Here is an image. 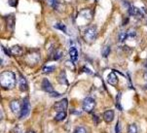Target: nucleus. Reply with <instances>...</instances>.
I'll return each mask as SVG.
<instances>
[{
    "instance_id": "a878e982",
    "label": "nucleus",
    "mask_w": 147,
    "mask_h": 133,
    "mask_svg": "<svg viewBox=\"0 0 147 133\" xmlns=\"http://www.w3.org/2000/svg\"><path fill=\"white\" fill-rule=\"evenodd\" d=\"M48 3L51 7H53L54 9H57V7H58V3L59 1L58 0H48Z\"/></svg>"
},
{
    "instance_id": "412c9836",
    "label": "nucleus",
    "mask_w": 147,
    "mask_h": 133,
    "mask_svg": "<svg viewBox=\"0 0 147 133\" xmlns=\"http://www.w3.org/2000/svg\"><path fill=\"white\" fill-rule=\"evenodd\" d=\"M55 26H56V28H58V29H59V30H61V31H63L64 33H67V29H66V26L64 25V23H58Z\"/></svg>"
},
{
    "instance_id": "aec40b11",
    "label": "nucleus",
    "mask_w": 147,
    "mask_h": 133,
    "mask_svg": "<svg viewBox=\"0 0 147 133\" xmlns=\"http://www.w3.org/2000/svg\"><path fill=\"white\" fill-rule=\"evenodd\" d=\"M59 82L61 84H64V85H68V82H67V80H66V75L64 71H63V72L61 73V75H59Z\"/></svg>"
},
{
    "instance_id": "9d476101",
    "label": "nucleus",
    "mask_w": 147,
    "mask_h": 133,
    "mask_svg": "<svg viewBox=\"0 0 147 133\" xmlns=\"http://www.w3.org/2000/svg\"><path fill=\"white\" fill-rule=\"evenodd\" d=\"M129 14L131 15V16H134L136 17V18H141V16H142V13L140 12V10L138 8H136V7L134 6H129Z\"/></svg>"
},
{
    "instance_id": "cd10ccee",
    "label": "nucleus",
    "mask_w": 147,
    "mask_h": 133,
    "mask_svg": "<svg viewBox=\"0 0 147 133\" xmlns=\"http://www.w3.org/2000/svg\"><path fill=\"white\" fill-rule=\"evenodd\" d=\"M127 34H128V38H134V37H136V31L133 30V29H129V30L127 31Z\"/></svg>"
},
{
    "instance_id": "f257e3e1",
    "label": "nucleus",
    "mask_w": 147,
    "mask_h": 133,
    "mask_svg": "<svg viewBox=\"0 0 147 133\" xmlns=\"http://www.w3.org/2000/svg\"><path fill=\"white\" fill-rule=\"evenodd\" d=\"M0 83L5 90H11L16 85V76L11 71H5L0 76Z\"/></svg>"
},
{
    "instance_id": "ddd939ff",
    "label": "nucleus",
    "mask_w": 147,
    "mask_h": 133,
    "mask_svg": "<svg viewBox=\"0 0 147 133\" xmlns=\"http://www.w3.org/2000/svg\"><path fill=\"white\" fill-rule=\"evenodd\" d=\"M69 55H70L71 60L73 61L74 63L78 60V51L76 50V48L74 47H71L70 50H69Z\"/></svg>"
},
{
    "instance_id": "20e7f679",
    "label": "nucleus",
    "mask_w": 147,
    "mask_h": 133,
    "mask_svg": "<svg viewBox=\"0 0 147 133\" xmlns=\"http://www.w3.org/2000/svg\"><path fill=\"white\" fill-rule=\"evenodd\" d=\"M42 88H43L46 92H48L51 96H53V97L59 96V93L55 92L54 88H53V86H52L51 83L48 81V79H44V80L42 81Z\"/></svg>"
},
{
    "instance_id": "39448f33",
    "label": "nucleus",
    "mask_w": 147,
    "mask_h": 133,
    "mask_svg": "<svg viewBox=\"0 0 147 133\" xmlns=\"http://www.w3.org/2000/svg\"><path fill=\"white\" fill-rule=\"evenodd\" d=\"M29 111H30V103L28 101V98H24L22 104V110H21V114H20V118L21 119L26 118L29 114Z\"/></svg>"
},
{
    "instance_id": "c756f323",
    "label": "nucleus",
    "mask_w": 147,
    "mask_h": 133,
    "mask_svg": "<svg viewBox=\"0 0 147 133\" xmlns=\"http://www.w3.org/2000/svg\"><path fill=\"white\" fill-rule=\"evenodd\" d=\"M15 133H24V129H22V127L21 126H17L16 128L14 130Z\"/></svg>"
},
{
    "instance_id": "4be33fe9",
    "label": "nucleus",
    "mask_w": 147,
    "mask_h": 133,
    "mask_svg": "<svg viewBox=\"0 0 147 133\" xmlns=\"http://www.w3.org/2000/svg\"><path fill=\"white\" fill-rule=\"evenodd\" d=\"M128 133H138V127L136 124H131L128 127Z\"/></svg>"
},
{
    "instance_id": "1a4fd4ad",
    "label": "nucleus",
    "mask_w": 147,
    "mask_h": 133,
    "mask_svg": "<svg viewBox=\"0 0 147 133\" xmlns=\"http://www.w3.org/2000/svg\"><path fill=\"white\" fill-rule=\"evenodd\" d=\"M27 88H28V86H27L26 79L24 78L22 75H21L19 78V88H20V90H22V92H26V90H27Z\"/></svg>"
},
{
    "instance_id": "9b49d317",
    "label": "nucleus",
    "mask_w": 147,
    "mask_h": 133,
    "mask_svg": "<svg viewBox=\"0 0 147 133\" xmlns=\"http://www.w3.org/2000/svg\"><path fill=\"white\" fill-rule=\"evenodd\" d=\"M113 119H114V112L112 110H107L103 114V120L107 124L111 122L112 120H113Z\"/></svg>"
},
{
    "instance_id": "f03ea898",
    "label": "nucleus",
    "mask_w": 147,
    "mask_h": 133,
    "mask_svg": "<svg viewBox=\"0 0 147 133\" xmlns=\"http://www.w3.org/2000/svg\"><path fill=\"white\" fill-rule=\"evenodd\" d=\"M83 36L87 43H93L96 38V26H89L88 28H86L84 30Z\"/></svg>"
},
{
    "instance_id": "6ab92c4d",
    "label": "nucleus",
    "mask_w": 147,
    "mask_h": 133,
    "mask_svg": "<svg viewBox=\"0 0 147 133\" xmlns=\"http://www.w3.org/2000/svg\"><path fill=\"white\" fill-rule=\"evenodd\" d=\"M61 57H63V53H61V51L57 50L56 51H54L53 58H54L55 60H59V59H61Z\"/></svg>"
},
{
    "instance_id": "2f4dec72",
    "label": "nucleus",
    "mask_w": 147,
    "mask_h": 133,
    "mask_svg": "<svg viewBox=\"0 0 147 133\" xmlns=\"http://www.w3.org/2000/svg\"><path fill=\"white\" fill-rule=\"evenodd\" d=\"M17 2H18V0H9V5L12 7H14L17 5Z\"/></svg>"
},
{
    "instance_id": "72a5a7b5",
    "label": "nucleus",
    "mask_w": 147,
    "mask_h": 133,
    "mask_svg": "<svg viewBox=\"0 0 147 133\" xmlns=\"http://www.w3.org/2000/svg\"><path fill=\"white\" fill-rule=\"evenodd\" d=\"M128 21H129V19H125V21H124V23H122V24H123V25H126V24H127V23H128Z\"/></svg>"
},
{
    "instance_id": "2eb2a0df",
    "label": "nucleus",
    "mask_w": 147,
    "mask_h": 133,
    "mask_svg": "<svg viewBox=\"0 0 147 133\" xmlns=\"http://www.w3.org/2000/svg\"><path fill=\"white\" fill-rule=\"evenodd\" d=\"M80 16H82L83 18H85L86 19H92V11L91 10H89V9H85L83 10V11H81V13H80Z\"/></svg>"
},
{
    "instance_id": "b1692460",
    "label": "nucleus",
    "mask_w": 147,
    "mask_h": 133,
    "mask_svg": "<svg viewBox=\"0 0 147 133\" xmlns=\"http://www.w3.org/2000/svg\"><path fill=\"white\" fill-rule=\"evenodd\" d=\"M65 66L66 67H68L71 71L75 70V64H74V62L72 60H67L65 62Z\"/></svg>"
},
{
    "instance_id": "f3484780",
    "label": "nucleus",
    "mask_w": 147,
    "mask_h": 133,
    "mask_svg": "<svg viewBox=\"0 0 147 133\" xmlns=\"http://www.w3.org/2000/svg\"><path fill=\"white\" fill-rule=\"evenodd\" d=\"M65 117H66L65 112H58V114L55 117V120H57V122H61V120H63L65 119Z\"/></svg>"
},
{
    "instance_id": "c85d7f7f",
    "label": "nucleus",
    "mask_w": 147,
    "mask_h": 133,
    "mask_svg": "<svg viewBox=\"0 0 147 133\" xmlns=\"http://www.w3.org/2000/svg\"><path fill=\"white\" fill-rule=\"evenodd\" d=\"M120 97H121V92H119L118 96H117V107L119 108V110H122V107L120 106Z\"/></svg>"
},
{
    "instance_id": "7ed1b4c3",
    "label": "nucleus",
    "mask_w": 147,
    "mask_h": 133,
    "mask_svg": "<svg viewBox=\"0 0 147 133\" xmlns=\"http://www.w3.org/2000/svg\"><path fill=\"white\" fill-rule=\"evenodd\" d=\"M83 110L87 113H92L96 107V101L92 97H86L83 101Z\"/></svg>"
},
{
    "instance_id": "4468645a",
    "label": "nucleus",
    "mask_w": 147,
    "mask_h": 133,
    "mask_svg": "<svg viewBox=\"0 0 147 133\" xmlns=\"http://www.w3.org/2000/svg\"><path fill=\"white\" fill-rule=\"evenodd\" d=\"M10 51H11L12 55H21L22 53V47H20V46L12 47V48L10 49Z\"/></svg>"
},
{
    "instance_id": "dca6fc26",
    "label": "nucleus",
    "mask_w": 147,
    "mask_h": 133,
    "mask_svg": "<svg viewBox=\"0 0 147 133\" xmlns=\"http://www.w3.org/2000/svg\"><path fill=\"white\" fill-rule=\"evenodd\" d=\"M6 23H7V25H8V28L12 29L14 26V23H15V17H13L12 15H10L9 17H7Z\"/></svg>"
},
{
    "instance_id": "f704fd0d",
    "label": "nucleus",
    "mask_w": 147,
    "mask_h": 133,
    "mask_svg": "<svg viewBox=\"0 0 147 133\" xmlns=\"http://www.w3.org/2000/svg\"><path fill=\"white\" fill-rule=\"evenodd\" d=\"M144 79H145V80L147 81V71L145 73H144Z\"/></svg>"
},
{
    "instance_id": "423d86ee",
    "label": "nucleus",
    "mask_w": 147,
    "mask_h": 133,
    "mask_svg": "<svg viewBox=\"0 0 147 133\" xmlns=\"http://www.w3.org/2000/svg\"><path fill=\"white\" fill-rule=\"evenodd\" d=\"M26 61L28 64L30 65H35L37 63H39L40 61V55L39 53H28L26 56Z\"/></svg>"
},
{
    "instance_id": "bb28decb",
    "label": "nucleus",
    "mask_w": 147,
    "mask_h": 133,
    "mask_svg": "<svg viewBox=\"0 0 147 133\" xmlns=\"http://www.w3.org/2000/svg\"><path fill=\"white\" fill-rule=\"evenodd\" d=\"M74 133H87V130L83 126H79V127H77V128L75 129Z\"/></svg>"
},
{
    "instance_id": "393cba45",
    "label": "nucleus",
    "mask_w": 147,
    "mask_h": 133,
    "mask_svg": "<svg viewBox=\"0 0 147 133\" xmlns=\"http://www.w3.org/2000/svg\"><path fill=\"white\" fill-rule=\"evenodd\" d=\"M54 70H55V67H54V66H44L43 69H42L43 73H46V74L53 72Z\"/></svg>"
},
{
    "instance_id": "c9c22d12",
    "label": "nucleus",
    "mask_w": 147,
    "mask_h": 133,
    "mask_svg": "<svg viewBox=\"0 0 147 133\" xmlns=\"http://www.w3.org/2000/svg\"><path fill=\"white\" fill-rule=\"evenodd\" d=\"M27 133H35V132H33V131H28Z\"/></svg>"
},
{
    "instance_id": "6e6552de",
    "label": "nucleus",
    "mask_w": 147,
    "mask_h": 133,
    "mask_svg": "<svg viewBox=\"0 0 147 133\" xmlns=\"http://www.w3.org/2000/svg\"><path fill=\"white\" fill-rule=\"evenodd\" d=\"M10 108H11L12 112L15 113V114H17V113L21 112L22 105L18 100H13L11 103H10Z\"/></svg>"
},
{
    "instance_id": "0eeeda50",
    "label": "nucleus",
    "mask_w": 147,
    "mask_h": 133,
    "mask_svg": "<svg viewBox=\"0 0 147 133\" xmlns=\"http://www.w3.org/2000/svg\"><path fill=\"white\" fill-rule=\"evenodd\" d=\"M67 105H68V101L65 98L61 99V101H58L56 104L54 105V109L57 112H65V110L67 109Z\"/></svg>"
},
{
    "instance_id": "7c9ffc66",
    "label": "nucleus",
    "mask_w": 147,
    "mask_h": 133,
    "mask_svg": "<svg viewBox=\"0 0 147 133\" xmlns=\"http://www.w3.org/2000/svg\"><path fill=\"white\" fill-rule=\"evenodd\" d=\"M115 132H116V133H120V132H121V128H120V122H117L116 127H115Z\"/></svg>"
},
{
    "instance_id": "a211bd4d",
    "label": "nucleus",
    "mask_w": 147,
    "mask_h": 133,
    "mask_svg": "<svg viewBox=\"0 0 147 133\" xmlns=\"http://www.w3.org/2000/svg\"><path fill=\"white\" fill-rule=\"evenodd\" d=\"M110 53V47L109 46H104L102 51H101V55H102L103 57H107Z\"/></svg>"
},
{
    "instance_id": "473e14b6",
    "label": "nucleus",
    "mask_w": 147,
    "mask_h": 133,
    "mask_svg": "<svg viewBox=\"0 0 147 133\" xmlns=\"http://www.w3.org/2000/svg\"><path fill=\"white\" fill-rule=\"evenodd\" d=\"M94 124H98L99 122H100V119H98V116H94Z\"/></svg>"
},
{
    "instance_id": "f8f14e48",
    "label": "nucleus",
    "mask_w": 147,
    "mask_h": 133,
    "mask_svg": "<svg viewBox=\"0 0 147 133\" xmlns=\"http://www.w3.org/2000/svg\"><path fill=\"white\" fill-rule=\"evenodd\" d=\"M107 82H108V84H110L111 86H116L118 84V77H117L116 74L114 72L109 74L108 77H107Z\"/></svg>"
},
{
    "instance_id": "5701e85b",
    "label": "nucleus",
    "mask_w": 147,
    "mask_h": 133,
    "mask_svg": "<svg viewBox=\"0 0 147 133\" xmlns=\"http://www.w3.org/2000/svg\"><path fill=\"white\" fill-rule=\"evenodd\" d=\"M128 38V34L125 31H122V32L119 34V41L120 42H125Z\"/></svg>"
}]
</instances>
